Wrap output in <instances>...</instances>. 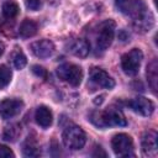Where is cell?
Here are the masks:
<instances>
[{
    "instance_id": "obj_1",
    "label": "cell",
    "mask_w": 158,
    "mask_h": 158,
    "mask_svg": "<svg viewBox=\"0 0 158 158\" xmlns=\"http://www.w3.org/2000/svg\"><path fill=\"white\" fill-rule=\"evenodd\" d=\"M91 121L99 127L107 126H126V118L122 111L115 106H110L104 111L94 112L91 115Z\"/></svg>"
},
{
    "instance_id": "obj_2",
    "label": "cell",
    "mask_w": 158,
    "mask_h": 158,
    "mask_svg": "<svg viewBox=\"0 0 158 158\" xmlns=\"http://www.w3.org/2000/svg\"><path fill=\"white\" fill-rule=\"evenodd\" d=\"M62 139L67 148L80 149L86 142V136L79 126H68L62 135Z\"/></svg>"
},
{
    "instance_id": "obj_3",
    "label": "cell",
    "mask_w": 158,
    "mask_h": 158,
    "mask_svg": "<svg viewBox=\"0 0 158 158\" xmlns=\"http://www.w3.org/2000/svg\"><path fill=\"white\" fill-rule=\"evenodd\" d=\"M115 5L120 12L132 17L133 20L139 19L148 11L143 0H115Z\"/></svg>"
},
{
    "instance_id": "obj_4",
    "label": "cell",
    "mask_w": 158,
    "mask_h": 158,
    "mask_svg": "<svg viewBox=\"0 0 158 158\" xmlns=\"http://www.w3.org/2000/svg\"><path fill=\"white\" fill-rule=\"evenodd\" d=\"M115 35V22L112 20H106L101 22L98 27L96 32V47L98 49L105 51L107 49L114 40Z\"/></svg>"
},
{
    "instance_id": "obj_5",
    "label": "cell",
    "mask_w": 158,
    "mask_h": 158,
    "mask_svg": "<svg viewBox=\"0 0 158 158\" xmlns=\"http://www.w3.org/2000/svg\"><path fill=\"white\" fill-rule=\"evenodd\" d=\"M142 58H143V53L138 48H133L130 52L125 53L121 57V67H122V70L125 72V74H127L130 77L136 75L139 70Z\"/></svg>"
},
{
    "instance_id": "obj_6",
    "label": "cell",
    "mask_w": 158,
    "mask_h": 158,
    "mask_svg": "<svg viewBox=\"0 0 158 158\" xmlns=\"http://www.w3.org/2000/svg\"><path fill=\"white\" fill-rule=\"evenodd\" d=\"M57 75L59 79L67 81L72 86H78L83 79V72L79 65L72 63H64L57 68Z\"/></svg>"
},
{
    "instance_id": "obj_7",
    "label": "cell",
    "mask_w": 158,
    "mask_h": 158,
    "mask_svg": "<svg viewBox=\"0 0 158 158\" xmlns=\"http://www.w3.org/2000/svg\"><path fill=\"white\" fill-rule=\"evenodd\" d=\"M114 152L120 157H133V141L126 133H118L114 136L111 141Z\"/></svg>"
},
{
    "instance_id": "obj_8",
    "label": "cell",
    "mask_w": 158,
    "mask_h": 158,
    "mask_svg": "<svg viewBox=\"0 0 158 158\" xmlns=\"http://www.w3.org/2000/svg\"><path fill=\"white\" fill-rule=\"evenodd\" d=\"M23 109V102L19 99H5L0 102V116L4 120L15 117Z\"/></svg>"
},
{
    "instance_id": "obj_9",
    "label": "cell",
    "mask_w": 158,
    "mask_h": 158,
    "mask_svg": "<svg viewBox=\"0 0 158 158\" xmlns=\"http://www.w3.org/2000/svg\"><path fill=\"white\" fill-rule=\"evenodd\" d=\"M128 106L131 107L132 111L142 115V116H151L154 111V104L143 96L135 98L128 101Z\"/></svg>"
},
{
    "instance_id": "obj_10",
    "label": "cell",
    "mask_w": 158,
    "mask_h": 158,
    "mask_svg": "<svg viewBox=\"0 0 158 158\" xmlns=\"http://www.w3.org/2000/svg\"><path fill=\"white\" fill-rule=\"evenodd\" d=\"M90 79L93 83H95L96 85L105 88V89H112L115 86V81L114 79L101 68H91L90 69Z\"/></svg>"
},
{
    "instance_id": "obj_11",
    "label": "cell",
    "mask_w": 158,
    "mask_h": 158,
    "mask_svg": "<svg viewBox=\"0 0 158 158\" xmlns=\"http://www.w3.org/2000/svg\"><path fill=\"white\" fill-rule=\"evenodd\" d=\"M32 53L38 58H48L54 52V44L49 40L36 41L30 46Z\"/></svg>"
},
{
    "instance_id": "obj_12",
    "label": "cell",
    "mask_w": 158,
    "mask_h": 158,
    "mask_svg": "<svg viewBox=\"0 0 158 158\" xmlns=\"http://www.w3.org/2000/svg\"><path fill=\"white\" fill-rule=\"evenodd\" d=\"M142 151L148 157H154L157 154V133L156 131H147L142 136Z\"/></svg>"
},
{
    "instance_id": "obj_13",
    "label": "cell",
    "mask_w": 158,
    "mask_h": 158,
    "mask_svg": "<svg viewBox=\"0 0 158 158\" xmlns=\"http://www.w3.org/2000/svg\"><path fill=\"white\" fill-rule=\"evenodd\" d=\"M35 118H36V122L41 127L47 128L52 125L53 115H52V111L47 106H38L35 112Z\"/></svg>"
},
{
    "instance_id": "obj_14",
    "label": "cell",
    "mask_w": 158,
    "mask_h": 158,
    "mask_svg": "<svg viewBox=\"0 0 158 158\" xmlns=\"http://www.w3.org/2000/svg\"><path fill=\"white\" fill-rule=\"evenodd\" d=\"M154 25V17L151 11H147L143 16H141L137 20H133V26L139 32H147L149 31Z\"/></svg>"
},
{
    "instance_id": "obj_15",
    "label": "cell",
    "mask_w": 158,
    "mask_h": 158,
    "mask_svg": "<svg viewBox=\"0 0 158 158\" xmlns=\"http://www.w3.org/2000/svg\"><path fill=\"white\" fill-rule=\"evenodd\" d=\"M37 30H38V26L35 21L30 20V19H26L21 22L20 25V36L22 38H30V37H33L36 33H37Z\"/></svg>"
},
{
    "instance_id": "obj_16",
    "label": "cell",
    "mask_w": 158,
    "mask_h": 158,
    "mask_svg": "<svg viewBox=\"0 0 158 158\" xmlns=\"http://www.w3.org/2000/svg\"><path fill=\"white\" fill-rule=\"evenodd\" d=\"M147 79L151 89L156 93L157 90V81H158V64L157 59H153L147 65Z\"/></svg>"
},
{
    "instance_id": "obj_17",
    "label": "cell",
    "mask_w": 158,
    "mask_h": 158,
    "mask_svg": "<svg viewBox=\"0 0 158 158\" xmlns=\"http://www.w3.org/2000/svg\"><path fill=\"white\" fill-rule=\"evenodd\" d=\"M70 51H72V53L74 56L80 57V58H84V57L88 56V53L90 51V46H89V43L85 40H77L72 44Z\"/></svg>"
},
{
    "instance_id": "obj_18",
    "label": "cell",
    "mask_w": 158,
    "mask_h": 158,
    "mask_svg": "<svg viewBox=\"0 0 158 158\" xmlns=\"http://www.w3.org/2000/svg\"><path fill=\"white\" fill-rule=\"evenodd\" d=\"M19 5L12 1V0H9V1H5L2 4V15L6 17V19H14L15 16H17L19 14Z\"/></svg>"
},
{
    "instance_id": "obj_19",
    "label": "cell",
    "mask_w": 158,
    "mask_h": 158,
    "mask_svg": "<svg viewBox=\"0 0 158 158\" xmlns=\"http://www.w3.org/2000/svg\"><path fill=\"white\" fill-rule=\"evenodd\" d=\"M12 63H14V67H15L16 69H19V70L26 67V64H27V58H26V56L23 54L22 51L17 49V51H15V52L12 53Z\"/></svg>"
},
{
    "instance_id": "obj_20",
    "label": "cell",
    "mask_w": 158,
    "mask_h": 158,
    "mask_svg": "<svg viewBox=\"0 0 158 158\" xmlns=\"http://www.w3.org/2000/svg\"><path fill=\"white\" fill-rule=\"evenodd\" d=\"M20 132H21V128H20L19 125H11V126H9V127L5 128L4 139H5V141H11V142H14V141H16V138L19 137Z\"/></svg>"
},
{
    "instance_id": "obj_21",
    "label": "cell",
    "mask_w": 158,
    "mask_h": 158,
    "mask_svg": "<svg viewBox=\"0 0 158 158\" xmlns=\"http://www.w3.org/2000/svg\"><path fill=\"white\" fill-rule=\"evenodd\" d=\"M23 154L26 157H38L40 156V149L37 148V146L33 141H30V137L23 144Z\"/></svg>"
},
{
    "instance_id": "obj_22",
    "label": "cell",
    "mask_w": 158,
    "mask_h": 158,
    "mask_svg": "<svg viewBox=\"0 0 158 158\" xmlns=\"http://www.w3.org/2000/svg\"><path fill=\"white\" fill-rule=\"evenodd\" d=\"M11 70L6 65H0V89H4L9 85L11 80Z\"/></svg>"
},
{
    "instance_id": "obj_23",
    "label": "cell",
    "mask_w": 158,
    "mask_h": 158,
    "mask_svg": "<svg viewBox=\"0 0 158 158\" xmlns=\"http://www.w3.org/2000/svg\"><path fill=\"white\" fill-rule=\"evenodd\" d=\"M26 6H27V9L32 10V11H37L41 9L42 2H41V0H26Z\"/></svg>"
},
{
    "instance_id": "obj_24",
    "label": "cell",
    "mask_w": 158,
    "mask_h": 158,
    "mask_svg": "<svg viewBox=\"0 0 158 158\" xmlns=\"http://www.w3.org/2000/svg\"><path fill=\"white\" fill-rule=\"evenodd\" d=\"M14 157L15 154L9 147L0 144V158H14Z\"/></svg>"
},
{
    "instance_id": "obj_25",
    "label": "cell",
    "mask_w": 158,
    "mask_h": 158,
    "mask_svg": "<svg viewBox=\"0 0 158 158\" xmlns=\"http://www.w3.org/2000/svg\"><path fill=\"white\" fill-rule=\"evenodd\" d=\"M32 73L40 78H43L46 79L47 78V70L43 68V67H40V65H33L32 67Z\"/></svg>"
},
{
    "instance_id": "obj_26",
    "label": "cell",
    "mask_w": 158,
    "mask_h": 158,
    "mask_svg": "<svg viewBox=\"0 0 158 158\" xmlns=\"http://www.w3.org/2000/svg\"><path fill=\"white\" fill-rule=\"evenodd\" d=\"M93 157H106V153L102 151V148L100 146H96L95 147V151L93 153Z\"/></svg>"
},
{
    "instance_id": "obj_27",
    "label": "cell",
    "mask_w": 158,
    "mask_h": 158,
    "mask_svg": "<svg viewBox=\"0 0 158 158\" xmlns=\"http://www.w3.org/2000/svg\"><path fill=\"white\" fill-rule=\"evenodd\" d=\"M118 38H120L122 42H126V41H128L130 35H128L125 30H121V31H120V33H118Z\"/></svg>"
},
{
    "instance_id": "obj_28",
    "label": "cell",
    "mask_w": 158,
    "mask_h": 158,
    "mask_svg": "<svg viewBox=\"0 0 158 158\" xmlns=\"http://www.w3.org/2000/svg\"><path fill=\"white\" fill-rule=\"evenodd\" d=\"M4 51H5V46H4V43H2V42H0V57L2 56Z\"/></svg>"
},
{
    "instance_id": "obj_29",
    "label": "cell",
    "mask_w": 158,
    "mask_h": 158,
    "mask_svg": "<svg viewBox=\"0 0 158 158\" xmlns=\"http://www.w3.org/2000/svg\"><path fill=\"white\" fill-rule=\"evenodd\" d=\"M48 4H52V5H54V4H57V2H59V0H46Z\"/></svg>"
}]
</instances>
